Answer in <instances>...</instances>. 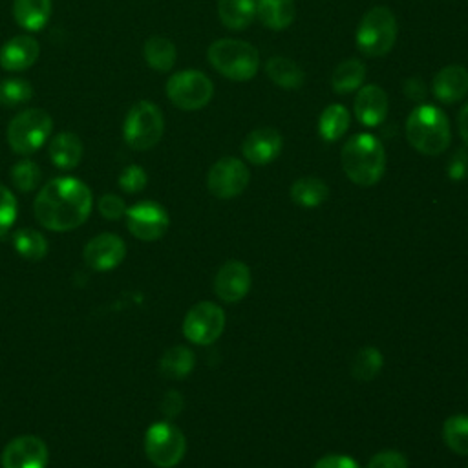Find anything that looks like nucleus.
Returning <instances> with one entry per match:
<instances>
[{
    "instance_id": "obj_1",
    "label": "nucleus",
    "mask_w": 468,
    "mask_h": 468,
    "mask_svg": "<svg viewBox=\"0 0 468 468\" xmlns=\"http://www.w3.org/2000/svg\"><path fill=\"white\" fill-rule=\"evenodd\" d=\"M38 223L66 232L80 227L91 210V190L77 177H55L42 186L33 205Z\"/></svg>"
},
{
    "instance_id": "obj_2",
    "label": "nucleus",
    "mask_w": 468,
    "mask_h": 468,
    "mask_svg": "<svg viewBox=\"0 0 468 468\" xmlns=\"http://www.w3.org/2000/svg\"><path fill=\"white\" fill-rule=\"evenodd\" d=\"M342 168L346 176L360 186L380 181L386 170V150L371 133H355L342 146Z\"/></svg>"
},
{
    "instance_id": "obj_3",
    "label": "nucleus",
    "mask_w": 468,
    "mask_h": 468,
    "mask_svg": "<svg viewBox=\"0 0 468 468\" xmlns=\"http://www.w3.org/2000/svg\"><path fill=\"white\" fill-rule=\"evenodd\" d=\"M410 144L424 155H439L450 144V122L444 112L431 104L417 106L406 121Z\"/></svg>"
},
{
    "instance_id": "obj_4",
    "label": "nucleus",
    "mask_w": 468,
    "mask_h": 468,
    "mask_svg": "<svg viewBox=\"0 0 468 468\" xmlns=\"http://www.w3.org/2000/svg\"><path fill=\"white\" fill-rule=\"evenodd\" d=\"M210 66L230 80H249L256 75L260 66L258 49L236 38H219L208 46L207 51Z\"/></svg>"
},
{
    "instance_id": "obj_5",
    "label": "nucleus",
    "mask_w": 468,
    "mask_h": 468,
    "mask_svg": "<svg viewBox=\"0 0 468 468\" xmlns=\"http://www.w3.org/2000/svg\"><path fill=\"white\" fill-rule=\"evenodd\" d=\"M356 48L366 57H384L397 40V18L391 9L375 5L362 16L356 27Z\"/></svg>"
},
{
    "instance_id": "obj_6",
    "label": "nucleus",
    "mask_w": 468,
    "mask_h": 468,
    "mask_svg": "<svg viewBox=\"0 0 468 468\" xmlns=\"http://www.w3.org/2000/svg\"><path fill=\"white\" fill-rule=\"evenodd\" d=\"M165 119L161 110L150 101H139L126 113L122 135L130 148L150 150L161 141Z\"/></svg>"
},
{
    "instance_id": "obj_7",
    "label": "nucleus",
    "mask_w": 468,
    "mask_h": 468,
    "mask_svg": "<svg viewBox=\"0 0 468 468\" xmlns=\"http://www.w3.org/2000/svg\"><path fill=\"white\" fill-rule=\"evenodd\" d=\"M53 128L51 115L42 108H29L20 112L7 126V143L15 154L27 155L37 152Z\"/></svg>"
},
{
    "instance_id": "obj_8",
    "label": "nucleus",
    "mask_w": 468,
    "mask_h": 468,
    "mask_svg": "<svg viewBox=\"0 0 468 468\" xmlns=\"http://www.w3.org/2000/svg\"><path fill=\"white\" fill-rule=\"evenodd\" d=\"M214 95L212 80L197 69H183L166 80V97L181 110L192 112L207 106Z\"/></svg>"
},
{
    "instance_id": "obj_9",
    "label": "nucleus",
    "mask_w": 468,
    "mask_h": 468,
    "mask_svg": "<svg viewBox=\"0 0 468 468\" xmlns=\"http://www.w3.org/2000/svg\"><path fill=\"white\" fill-rule=\"evenodd\" d=\"M186 452L183 431L170 422H155L146 430L144 453L159 468L176 466Z\"/></svg>"
},
{
    "instance_id": "obj_10",
    "label": "nucleus",
    "mask_w": 468,
    "mask_h": 468,
    "mask_svg": "<svg viewBox=\"0 0 468 468\" xmlns=\"http://www.w3.org/2000/svg\"><path fill=\"white\" fill-rule=\"evenodd\" d=\"M225 329V313L214 302L196 303L183 320V335L188 342L208 346L216 342Z\"/></svg>"
},
{
    "instance_id": "obj_11",
    "label": "nucleus",
    "mask_w": 468,
    "mask_h": 468,
    "mask_svg": "<svg viewBox=\"0 0 468 468\" xmlns=\"http://www.w3.org/2000/svg\"><path fill=\"white\" fill-rule=\"evenodd\" d=\"M250 179L247 165L238 157H221L216 161L207 176V186L212 196L219 199H232L239 196Z\"/></svg>"
},
{
    "instance_id": "obj_12",
    "label": "nucleus",
    "mask_w": 468,
    "mask_h": 468,
    "mask_svg": "<svg viewBox=\"0 0 468 468\" xmlns=\"http://www.w3.org/2000/svg\"><path fill=\"white\" fill-rule=\"evenodd\" d=\"M126 225L132 236L141 241H155L168 230L170 218L155 201H139L126 208Z\"/></svg>"
},
{
    "instance_id": "obj_13",
    "label": "nucleus",
    "mask_w": 468,
    "mask_h": 468,
    "mask_svg": "<svg viewBox=\"0 0 468 468\" xmlns=\"http://www.w3.org/2000/svg\"><path fill=\"white\" fill-rule=\"evenodd\" d=\"M46 442L35 435H20L13 439L2 453V468H46Z\"/></svg>"
},
{
    "instance_id": "obj_14",
    "label": "nucleus",
    "mask_w": 468,
    "mask_h": 468,
    "mask_svg": "<svg viewBox=\"0 0 468 468\" xmlns=\"http://www.w3.org/2000/svg\"><path fill=\"white\" fill-rule=\"evenodd\" d=\"M84 261L93 271H112L126 256L124 241L110 232L99 234L84 245Z\"/></svg>"
},
{
    "instance_id": "obj_15",
    "label": "nucleus",
    "mask_w": 468,
    "mask_h": 468,
    "mask_svg": "<svg viewBox=\"0 0 468 468\" xmlns=\"http://www.w3.org/2000/svg\"><path fill=\"white\" fill-rule=\"evenodd\" d=\"M252 283L250 269L238 260H230L219 267L214 278V291L219 300L236 303L249 292Z\"/></svg>"
},
{
    "instance_id": "obj_16",
    "label": "nucleus",
    "mask_w": 468,
    "mask_h": 468,
    "mask_svg": "<svg viewBox=\"0 0 468 468\" xmlns=\"http://www.w3.org/2000/svg\"><path fill=\"white\" fill-rule=\"evenodd\" d=\"M283 146L282 133L276 128H256L252 130L241 144L243 157L252 165H269L272 163Z\"/></svg>"
},
{
    "instance_id": "obj_17",
    "label": "nucleus",
    "mask_w": 468,
    "mask_h": 468,
    "mask_svg": "<svg viewBox=\"0 0 468 468\" xmlns=\"http://www.w3.org/2000/svg\"><path fill=\"white\" fill-rule=\"evenodd\" d=\"M40 55L38 42L29 35H16L0 48V66L5 71H24L37 62Z\"/></svg>"
},
{
    "instance_id": "obj_18",
    "label": "nucleus",
    "mask_w": 468,
    "mask_h": 468,
    "mask_svg": "<svg viewBox=\"0 0 468 468\" xmlns=\"http://www.w3.org/2000/svg\"><path fill=\"white\" fill-rule=\"evenodd\" d=\"M433 95L446 104L461 101L468 93V69L459 64L441 68L431 80Z\"/></svg>"
},
{
    "instance_id": "obj_19",
    "label": "nucleus",
    "mask_w": 468,
    "mask_h": 468,
    "mask_svg": "<svg viewBox=\"0 0 468 468\" xmlns=\"http://www.w3.org/2000/svg\"><path fill=\"white\" fill-rule=\"evenodd\" d=\"M355 115L364 126H378L388 115V95L378 84L360 86L355 97Z\"/></svg>"
},
{
    "instance_id": "obj_20",
    "label": "nucleus",
    "mask_w": 468,
    "mask_h": 468,
    "mask_svg": "<svg viewBox=\"0 0 468 468\" xmlns=\"http://www.w3.org/2000/svg\"><path fill=\"white\" fill-rule=\"evenodd\" d=\"M49 159L57 168L71 170L82 159V141L73 132H60L49 144Z\"/></svg>"
},
{
    "instance_id": "obj_21",
    "label": "nucleus",
    "mask_w": 468,
    "mask_h": 468,
    "mask_svg": "<svg viewBox=\"0 0 468 468\" xmlns=\"http://www.w3.org/2000/svg\"><path fill=\"white\" fill-rule=\"evenodd\" d=\"M258 20L274 31L285 29L296 16V5L292 0H256Z\"/></svg>"
},
{
    "instance_id": "obj_22",
    "label": "nucleus",
    "mask_w": 468,
    "mask_h": 468,
    "mask_svg": "<svg viewBox=\"0 0 468 468\" xmlns=\"http://www.w3.org/2000/svg\"><path fill=\"white\" fill-rule=\"evenodd\" d=\"M51 15V0H13V18L27 31L42 29Z\"/></svg>"
},
{
    "instance_id": "obj_23",
    "label": "nucleus",
    "mask_w": 468,
    "mask_h": 468,
    "mask_svg": "<svg viewBox=\"0 0 468 468\" xmlns=\"http://www.w3.org/2000/svg\"><path fill=\"white\" fill-rule=\"evenodd\" d=\"M218 15H219L221 24L227 29L241 31L254 22L256 2L254 0H219Z\"/></svg>"
},
{
    "instance_id": "obj_24",
    "label": "nucleus",
    "mask_w": 468,
    "mask_h": 468,
    "mask_svg": "<svg viewBox=\"0 0 468 468\" xmlns=\"http://www.w3.org/2000/svg\"><path fill=\"white\" fill-rule=\"evenodd\" d=\"M143 55L146 64L155 71H170L176 64V46L166 37L154 35L143 46Z\"/></svg>"
},
{
    "instance_id": "obj_25",
    "label": "nucleus",
    "mask_w": 468,
    "mask_h": 468,
    "mask_svg": "<svg viewBox=\"0 0 468 468\" xmlns=\"http://www.w3.org/2000/svg\"><path fill=\"white\" fill-rule=\"evenodd\" d=\"M267 77L280 88L296 90L303 84V69L285 57H272L265 62Z\"/></svg>"
},
{
    "instance_id": "obj_26",
    "label": "nucleus",
    "mask_w": 468,
    "mask_h": 468,
    "mask_svg": "<svg viewBox=\"0 0 468 468\" xmlns=\"http://www.w3.org/2000/svg\"><path fill=\"white\" fill-rule=\"evenodd\" d=\"M366 79V66L358 58L340 62L331 75V88L335 93H351L362 86Z\"/></svg>"
},
{
    "instance_id": "obj_27",
    "label": "nucleus",
    "mask_w": 468,
    "mask_h": 468,
    "mask_svg": "<svg viewBox=\"0 0 468 468\" xmlns=\"http://www.w3.org/2000/svg\"><path fill=\"white\" fill-rule=\"evenodd\" d=\"M349 128V112L342 104H329L318 119V133L325 143L338 141Z\"/></svg>"
},
{
    "instance_id": "obj_28",
    "label": "nucleus",
    "mask_w": 468,
    "mask_h": 468,
    "mask_svg": "<svg viewBox=\"0 0 468 468\" xmlns=\"http://www.w3.org/2000/svg\"><path fill=\"white\" fill-rule=\"evenodd\" d=\"M291 197L300 207H318L329 197V186L320 177H300L291 186Z\"/></svg>"
},
{
    "instance_id": "obj_29",
    "label": "nucleus",
    "mask_w": 468,
    "mask_h": 468,
    "mask_svg": "<svg viewBox=\"0 0 468 468\" xmlns=\"http://www.w3.org/2000/svg\"><path fill=\"white\" fill-rule=\"evenodd\" d=\"M194 353L185 346H172L159 360V369L168 378H185L194 369Z\"/></svg>"
},
{
    "instance_id": "obj_30",
    "label": "nucleus",
    "mask_w": 468,
    "mask_h": 468,
    "mask_svg": "<svg viewBox=\"0 0 468 468\" xmlns=\"http://www.w3.org/2000/svg\"><path fill=\"white\" fill-rule=\"evenodd\" d=\"M442 441L452 452L468 455V415L459 413L448 417L442 424Z\"/></svg>"
},
{
    "instance_id": "obj_31",
    "label": "nucleus",
    "mask_w": 468,
    "mask_h": 468,
    "mask_svg": "<svg viewBox=\"0 0 468 468\" xmlns=\"http://www.w3.org/2000/svg\"><path fill=\"white\" fill-rule=\"evenodd\" d=\"M13 245H15V250L24 260H31V261L42 260L48 252L46 238L40 232L33 230V229L16 230L15 236H13Z\"/></svg>"
},
{
    "instance_id": "obj_32",
    "label": "nucleus",
    "mask_w": 468,
    "mask_h": 468,
    "mask_svg": "<svg viewBox=\"0 0 468 468\" xmlns=\"http://www.w3.org/2000/svg\"><path fill=\"white\" fill-rule=\"evenodd\" d=\"M380 369H382V355L377 347H371V346L362 347L351 362V373L358 380H371L380 373Z\"/></svg>"
},
{
    "instance_id": "obj_33",
    "label": "nucleus",
    "mask_w": 468,
    "mask_h": 468,
    "mask_svg": "<svg viewBox=\"0 0 468 468\" xmlns=\"http://www.w3.org/2000/svg\"><path fill=\"white\" fill-rule=\"evenodd\" d=\"M33 97V88L26 79L11 77L0 80V104L2 106H18Z\"/></svg>"
},
{
    "instance_id": "obj_34",
    "label": "nucleus",
    "mask_w": 468,
    "mask_h": 468,
    "mask_svg": "<svg viewBox=\"0 0 468 468\" xmlns=\"http://www.w3.org/2000/svg\"><path fill=\"white\" fill-rule=\"evenodd\" d=\"M11 181L20 192H31L40 183V168L35 161L22 159L11 166Z\"/></svg>"
},
{
    "instance_id": "obj_35",
    "label": "nucleus",
    "mask_w": 468,
    "mask_h": 468,
    "mask_svg": "<svg viewBox=\"0 0 468 468\" xmlns=\"http://www.w3.org/2000/svg\"><path fill=\"white\" fill-rule=\"evenodd\" d=\"M16 210H18V207H16V199H15L13 192L7 186L0 185V236L5 234L11 229V225L15 223Z\"/></svg>"
},
{
    "instance_id": "obj_36",
    "label": "nucleus",
    "mask_w": 468,
    "mask_h": 468,
    "mask_svg": "<svg viewBox=\"0 0 468 468\" xmlns=\"http://www.w3.org/2000/svg\"><path fill=\"white\" fill-rule=\"evenodd\" d=\"M146 172L139 165H128L119 176V186L128 194L141 192L146 186Z\"/></svg>"
},
{
    "instance_id": "obj_37",
    "label": "nucleus",
    "mask_w": 468,
    "mask_h": 468,
    "mask_svg": "<svg viewBox=\"0 0 468 468\" xmlns=\"http://www.w3.org/2000/svg\"><path fill=\"white\" fill-rule=\"evenodd\" d=\"M366 468H408V459L400 452L384 450L375 453Z\"/></svg>"
},
{
    "instance_id": "obj_38",
    "label": "nucleus",
    "mask_w": 468,
    "mask_h": 468,
    "mask_svg": "<svg viewBox=\"0 0 468 468\" xmlns=\"http://www.w3.org/2000/svg\"><path fill=\"white\" fill-rule=\"evenodd\" d=\"M99 212L106 218V219H119L121 216L126 214V205L121 197H117L115 194H104L99 199Z\"/></svg>"
},
{
    "instance_id": "obj_39",
    "label": "nucleus",
    "mask_w": 468,
    "mask_h": 468,
    "mask_svg": "<svg viewBox=\"0 0 468 468\" xmlns=\"http://www.w3.org/2000/svg\"><path fill=\"white\" fill-rule=\"evenodd\" d=\"M313 468H360L358 463L349 457V455H342V453H329L320 457Z\"/></svg>"
},
{
    "instance_id": "obj_40",
    "label": "nucleus",
    "mask_w": 468,
    "mask_h": 468,
    "mask_svg": "<svg viewBox=\"0 0 468 468\" xmlns=\"http://www.w3.org/2000/svg\"><path fill=\"white\" fill-rule=\"evenodd\" d=\"M448 174L452 179H463L468 174V154L466 150H457L448 163Z\"/></svg>"
},
{
    "instance_id": "obj_41",
    "label": "nucleus",
    "mask_w": 468,
    "mask_h": 468,
    "mask_svg": "<svg viewBox=\"0 0 468 468\" xmlns=\"http://www.w3.org/2000/svg\"><path fill=\"white\" fill-rule=\"evenodd\" d=\"M183 408V397L181 393L177 391H168L165 397H163V402H161V411L166 415V417H176Z\"/></svg>"
},
{
    "instance_id": "obj_42",
    "label": "nucleus",
    "mask_w": 468,
    "mask_h": 468,
    "mask_svg": "<svg viewBox=\"0 0 468 468\" xmlns=\"http://www.w3.org/2000/svg\"><path fill=\"white\" fill-rule=\"evenodd\" d=\"M411 90H413V93H410L408 97H411L413 101H422V99H424L426 90H424V84H422L419 79H410V80L406 82V93L411 91Z\"/></svg>"
},
{
    "instance_id": "obj_43",
    "label": "nucleus",
    "mask_w": 468,
    "mask_h": 468,
    "mask_svg": "<svg viewBox=\"0 0 468 468\" xmlns=\"http://www.w3.org/2000/svg\"><path fill=\"white\" fill-rule=\"evenodd\" d=\"M457 126H459V135L463 137V141L468 146V102L461 108L459 117H457Z\"/></svg>"
}]
</instances>
